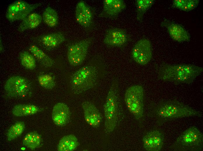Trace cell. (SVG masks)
<instances>
[{"label": "cell", "mask_w": 203, "mask_h": 151, "mask_svg": "<svg viewBox=\"0 0 203 151\" xmlns=\"http://www.w3.org/2000/svg\"><path fill=\"white\" fill-rule=\"evenodd\" d=\"M131 56L137 64L144 65L150 61L152 56L151 43L146 38L138 41L134 45L131 51Z\"/></svg>", "instance_id": "30bf717a"}, {"label": "cell", "mask_w": 203, "mask_h": 151, "mask_svg": "<svg viewBox=\"0 0 203 151\" xmlns=\"http://www.w3.org/2000/svg\"><path fill=\"white\" fill-rule=\"evenodd\" d=\"M117 80L112 82L104 106L106 132L113 131L118 122L120 102Z\"/></svg>", "instance_id": "3957f363"}, {"label": "cell", "mask_w": 203, "mask_h": 151, "mask_svg": "<svg viewBox=\"0 0 203 151\" xmlns=\"http://www.w3.org/2000/svg\"><path fill=\"white\" fill-rule=\"evenodd\" d=\"M93 12L90 8L83 1L77 3L75 10V18L80 25L85 28L90 27L93 20Z\"/></svg>", "instance_id": "2e32d148"}, {"label": "cell", "mask_w": 203, "mask_h": 151, "mask_svg": "<svg viewBox=\"0 0 203 151\" xmlns=\"http://www.w3.org/2000/svg\"><path fill=\"white\" fill-rule=\"evenodd\" d=\"M42 17L37 13L32 12L22 20L18 28L20 32L34 28L38 26L42 20Z\"/></svg>", "instance_id": "ffe728a7"}, {"label": "cell", "mask_w": 203, "mask_h": 151, "mask_svg": "<svg viewBox=\"0 0 203 151\" xmlns=\"http://www.w3.org/2000/svg\"><path fill=\"white\" fill-rule=\"evenodd\" d=\"M92 40L91 38H87L73 43L69 46L67 58L70 65L76 66L82 63Z\"/></svg>", "instance_id": "ba28073f"}, {"label": "cell", "mask_w": 203, "mask_h": 151, "mask_svg": "<svg viewBox=\"0 0 203 151\" xmlns=\"http://www.w3.org/2000/svg\"><path fill=\"white\" fill-rule=\"evenodd\" d=\"M126 7L125 3L122 0H104L103 10L99 16L114 19Z\"/></svg>", "instance_id": "e0dca14e"}, {"label": "cell", "mask_w": 203, "mask_h": 151, "mask_svg": "<svg viewBox=\"0 0 203 151\" xmlns=\"http://www.w3.org/2000/svg\"><path fill=\"white\" fill-rule=\"evenodd\" d=\"M41 5V3H30L23 0L15 1L8 6L6 13V17L11 21L22 20Z\"/></svg>", "instance_id": "9c48e42d"}, {"label": "cell", "mask_w": 203, "mask_h": 151, "mask_svg": "<svg viewBox=\"0 0 203 151\" xmlns=\"http://www.w3.org/2000/svg\"><path fill=\"white\" fill-rule=\"evenodd\" d=\"M144 94L143 87L134 85L128 87L124 96L128 109L138 120L142 117L144 112Z\"/></svg>", "instance_id": "8992f818"}, {"label": "cell", "mask_w": 203, "mask_h": 151, "mask_svg": "<svg viewBox=\"0 0 203 151\" xmlns=\"http://www.w3.org/2000/svg\"><path fill=\"white\" fill-rule=\"evenodd\" d=\"M71 112L69 108L65 103H59L54 106L52 113V118L57 126L63 127L70 122Z\"/></svg>", "instance_id": "9a60e30c"}, {"label": "cell", "mask_w": 203, "mask_h": 151, "mask_svg": "<svg viewBox=\"0 0 203 151\" xmlns=\"http://www.w3.org/2000/svg\"><path fill=\"white\" fill-rule=\"evenodd\" d=\"M19 58L22 65L26 69L32 70L36 66L35 59L32 55L27 51L20 53Z\"/></svg>", "instance_id": "4316f807"}, {"label": "cell", "mask_w": 203, "mask_h": 151, "mask_svg": "<svg viewBox=\"0 0 203 151\" xmlns=\"http://www.w3.org/2000/svg\"><path fill=\"white\" fill-rule=\"evenodd\" d=\"M79 143L76 136L73 134L65 135L60 140L57 146L59 151H73L77 149Z\"/></svg>", "instance_id": "d6986e66"}, {"label": "cell", "mask_w": 203, "mask_h": 151, "mask_svg": "<svg viewBox=\"0 0 203 151\" xmlns=\"http://www.w3.org/2000/svg\"><path fill=\"white\" fill-rule=\"evenodd\" d=\"M199 2V0H184L180 10L185 11H189L197 7Z\"/></svg>", "instance_id": "f1b7e54d"}, {"label": "cell", "mask_w": 203, "mask_h": 151, "mask_svg": "<svg viewBox=\"0 0 203 151\" xmlns=\"http://www.w3.org/2000/svg\"><path fill=\"white\" fill-rule=\"evenodd\" d=\"M36 39L46 49L50 50L57 47L65 40L64 35L60 32H56L41 35Z\"/></svg>", "instance_id": "ac0fdd59"}, {"label": "cell", "mask_w": 203, "mask_h": 151, "mask_svg": "<svg viewBox=\"0 0 203 151\" xmlns=\"http://www.w3.org/2000/svg\"><path fill=\"white\" fill-rule=\"evenodd\" d=\"M25 128L24 123L22 121H18L13 125L8 130L6 136L7 140L11 141L20 136Z\"/></svg>", "instance_id": "d4e9b609"}, {"label": "cell", "mask_w": 203, "mask_h": 151, "mask_svg": "<svg viewBox=\"0 0 203 151\" xmlns=\"http://www.w3.org/2000/svg\"><path fill=\"white\" fill-rule=\"evenodd\" d=\"M130 39L124 29L112 28L106 31L104 42L105 44L110 46H119L125 44Z\"/></svg>", "instance_id": "8fae6325"}, {"label": "cell", "mask_w": 203, "mask_h": 151, "mask_svg": "<svg viewBox=\"0 0 203 151\" xmlns=\"http://www.w3.org/2000/svg\"><path fill=\"white\" fill-rule=\"evenodd\" d=\"M152 112L160 126L176 119L200 115V112L176 100L155 104L153 106Z\"/></svg>", "instance_id": "6da1fadb"}, {"label": "cell", "mask_w": 203, "mask_h": 151, "mask_svg": "<svg viewBox=\"0 0 203 151\" xmlns=\"http://www.w3.org/2000/svg\"><path fill=\"white\" fill-rule=\"evenodd\" d=\"M39 110V108L35 105L20 104L15 105L13 107L12 113L15 116L21 117L34 114Z\"/></svg>", "instance_id": "7402d4cb"}, {"label": "cell", "mask_w": 203, "mask_h": 151, "mask_svg": "<svg viewBox=\"0 0 203 151\" xmlns=\"http://www.w3.org/2000/svg\"><path fill=\"white\" fill-rule=\"evenodd\" d=\"M41 135L37 132L34 131L27 133L24 137L22 144L32 150L38 148L42 142Z\"/></svg>", "instance_id": "603a6c76"}, {"label": "cell", "mask_w": 203, "mask_h": 151, "mask_svg": "<svg viewBox=\"0 0 203 151\" xmlns=\"http://www.w3.org/2000/svg\"><path fill=\"white\" fill-rule=\"evenodd\" d=\"M40 85L47 89H51L55 86L56 82L52 76L48 74H42L38 77Z\"/></svg>", "instance_id": "83f0119b"}, {"label": "cell", "mask_w": 203, "mask_h": 151, "mask_svg": "<svg viewBox=\"0 0 203 151\" xmlns=\"http://www.w3.org/2000/svg\"><path fill=\"white\" fill-rule=\"evenodd\" d=\"M29 49L35 59L44 66L50 67L54 64V61L37 46L32 45Z\"/></svg>", "instance_id": "44dd1931"}, {"label": "cell", "mask_w": 203, "mask_h": 151, "mask_svg": "<svg viewBox=\"0 0 203 151\" xmlns=\"http://www.w3.org/2000/svg\"><path fill=\"white\" fill-rule=\"evenodd\" d=\"M153 0H137L135 1L136 19L139 21L142 20L146 11L152 6Z\"/></svg>", "instance_id": "484cf974"}, {"label": "cell", "mask_w": 203, "mask_h": 151, "mask_svg": "<svg viewBox=\"0 0 203 151\" xmlns=\"http://www.w3.org/2000/svg\"><path fill=\"white\" fill-rule=\"evenodd\" d=\"M144 149L148 151H159L162 148L164 136L162 132L153 130L148 132L143 139Z\"/></svg>", "instance_id": "7c38bea8"}, {"label": "cell", "mask_w": 203, "mask_h": 151, "mask_svg": "<svg viewBox=\"0 0 203 151\" xmlns=\"http://www.w3.org/2000/svg\"><path fill=\"white\" fill-rule=\"evenodd\" d=\"M202 67L191 64L162 65L158 70L159 78L162 81L176 84H190L203 72Z\"/></svg>", "instance_id": "7a4b0ae2"}, {"label": "cell", "mask_w": 203, "mask_h": 151, "mask_svg": "<svg viewBox=\"0 0 203 151\" xmlns=\"http://www.w3.org/2000/svg\"><path fill=\"white\" fill-rule=\"evenodd\" d=\"M98 76L97 68L94 66L88 65L80 68L71 76V92L78 94L93 87L97 82Z\"/></svg>", "instance_id": "277c9868"}, {"label": "cell", "mask_w": 203, "mask_h": 151, "mask_svg": "<svg viewBox=\"0 0 203 151\" xmlns=\"http://www.w3.org/2000/svg\"><path fill=\"white\" fill-rule=\"evenodd\" d=\"M32 86L30 82L20 76H13L9 78L4 85V89L8 96L12 97L22 98L28 95Z\"/></svg>", "instance_id": "52a82bcc"}, {"label": "cell", "mask_w": 203, "mask_h": 151, "mask_svg": "<svg viewBox=\"0 0 203 151\" xmlns=\"http://www.w3.org/2000/svg\"><path fill=\"white\" fill-rule=\"evenodd\" d=\"M161 26L167 29L170 36L174 40L179 42L190 41V35L182 25L164 19Z\"/></svg>", "instance_id": "4fadbf2b"}, {"label": "cell", "mask_w": 203, "mask_h": 151, "mask_svg": "<svg viewBox=\"0 0 203 151\" xmlns=\"http://www.w3.org/2000/svg\"><path fill=\"white\" fill-rule=\"evenodd\" d=\"M85 120L92 127H99L102 121V115L96 106L91 102L86 101L82 104Z\"/></svg>", "instance_id": "5bb4252c"}, {"label": "cell", "mask_w": 203, "mask_h": 151, "mask_svg": "<svg viewBox=\"0 0 203 151\" xmlns=\"http://www.w3.org/2000/svg\"><path fill=\"white\" fill-rule=\"evenodd\" d=\"M42 17L44 23L48 26L53 27L58 24V17L57 12L55 9L50 7L45 9Z\"/></svg>", "instance_id": "cb8c5ba5"}, {"label": "cell", "mask_w": 203, "mask_h": 151, "mask_svg": "<svg viewBox=\"0 0 203 151\" xmlns=\"http://www.w3.org/2000/svg\"><path fill=\"white\" fill-rule=\"evenodd\" d=\"M170 148L174 151H202L203 134L196 127H190L181 134Z\"/></svg>", "instance_id": "5b68a950"}]
</instances>
